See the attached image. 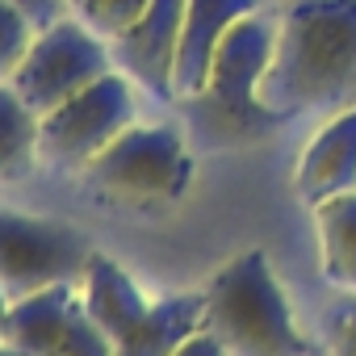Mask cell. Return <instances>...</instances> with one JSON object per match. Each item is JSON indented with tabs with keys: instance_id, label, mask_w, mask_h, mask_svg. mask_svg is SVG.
I'll return each instance as SVG.
<instances>
[{
	"instance_id": "cell-1",
	"label": "cell",
	"mask_w": 356,
	"mask_h": 356,
	"mask_svg": "<svg viewBox=\"0 0 356 356\" xmlns=\"http://www.w3.org/2000/svg\"><path fill=\"white\" fill-rule=\"evenodd\" d=\"M260 101L281 122L356 105V0H285Z\"/></svg>"
},
{
	"instance_id": "cell-2",
	"label": "cell",
	"mask_w": 356,
	"mask_h": 356,
	"mask_svg": "<svg viewBox=\"0 0 356 356\" xmlns=\"http://www.w3.org/2000/svg\"><path fill=\"white\" fill-rule=\"evenodd\" d=\"M202 327L214 331L231 356H310L264 252H243L214 273Z\"/></svg>"
},
{
	"instance_id": "cell-3",
	"label": "cell",
	"mask_w": 356,
	"mask_h": 356,
	"mask_svg": "<svg viewBox=\"0 0 356 356\" xmlns=\"http://www.w3.org/2000/svg\"><path fill=\"white\" fill-rule=\"evenodd\" d=\"M273 34L277 22H268L264 13H248L227 30V38L214 51L206 88L185 101L202 134L218 143H256L281 122L260 101V84L273 59Z\"/></svg>"
},
{
	"instance_id": "cell-4",
	"label": "cell",
	"mask_w": 356,
	"mask_h": 356,
	"mask_svg": "<svg viewBox=\"0 0 356 356\" xmlns=\"http://www.w3.org/2000/svg\"><path fill=\"white\" fill-rule=\"evenodd\" d=\"M84 185L126 206H168L193 181V155L185 134L168 122H134L84 172Z\"/></svg>"
},
{
	"instance_id": "cell-5",
	"label": "cell",
	"mask_w": 356,
	"mask_h": 356,
	"mask_svg": "<svg viewBox=\"0 0 356 356\" xmlns=\"http://www.w3.org/2000/svg\"><path fill=\"white\" fill-rule=\"evenodd\" d=\"M138 122V101H134V80L113 67L51 113L38 118V143H42V163L59 172H84L122 130Z\"/></svg>"
},
{
	"instance_id": "cell-6",
	"label": "cell",
	"mask_w": 356,
	"mask_h": 356,
	"mask_svg": "<svg viewBox=\"0 0 356 356\" xmlns=\"http://www.w3.org/2000/svg\"><path fill=\"white\" fill-rule=\"evenodd\" d=\"M92 252L97 248L76 222L0 206V285L9 298L51 285H80Z\"/></svg>"
},
{
	"instance_id": "cell-7",
	"label": "cell",
	"mask_w": 356,
	"mask_h": 356,
	"mask_svg": "<svg viewBox=\"0 0 356 356\" xmlns=\"http://www.w3.org/2000/svg\"><path fill=\"white\" fill-rule=\"evenodd\" d=\"M113 51L101 34H92L84 22L63 17L55 26H42L22 59V67L13 72L9 88L42 118L55 105H63L67 97H76L80 88H88L92 80H101L105 72H113Z\"/></svg>"
},
{
	"instance_id": "cell-8",
	"label": "cell",
	"mask_w": 356,
	"mask_h": 356,
	"mask_svg": "<svg viewBox=\"0 0 356 356\" xmlns=\"http://www.w3.org/2000/svg\"><path fill=\"white\" fill-rule=\"evenodd\" d=\"M185 5L189 0H147L138 22L109 42L113 63L147 88L155 101H176L172 92V72H176V47H181V26H185Z\"/></svg>"
},
{
	"instance_id": "cell-9",
	"label": "cell",
	"mask_w": 356,
	"mask_h": 356,
	"mask_svg": "<svg viewBox=\"0 0 356 356\" xmlns=\"http://www.w3.org/2000/svg\"><path fill=\"white\" fill-rule=\"evenodd\" d=\"M293 193L314 210L327 197L356 193V105L327 118L298 155Z\"/></svg>"
},
{
	"instance_id": "cell-10",
	"label": "cell",
	"mask_w": 356,
	"mask_h": 356,
	"mask_svg": "<svg viewBox=\"0 0 356 356\" xmlns=\"http://www.w3.org/2000/svg\"><path fill=\"white\" fill-rule=\"evenodd\" d=\"M248 13H260V0H189L185 5L181 47H176V72H172L176 101H189V97H197L206 88L218 42Z\"/></svg>"
},
{
	"instance_id": "cell-11",
	"label": "cell",
	"mask_w": 356,
	"mask_h": 356,
	"mask_svg": "<svg viewBox=\"0 0 356 356\" xmlns=\"http://www.w3.org/2000/svg\"><path fill=\"white\" fill-rule=\"evenodd\" d=\"M80 306L88 310V318L118 343H126L155 310V298H147L138 289V281L118 264L109 260L105 252H92L88 268H84V281H80Z\"/></svg>"
},
{
	"instance_id": "cell-12",
	"label": "cell",
	"mask_w": 356,
	"mask_h": 356,
	"mask_svg": "<svg viewBox=\"0 0 356 356\" xmlns=\"http://www.w3.org/2000/svg\"><path fill=\"white\" fill-rule=\"evenodd\" d=\"M80 310V285H51L26 298H13L9 306V323H5V339L51 356L59 348V339L67 335L72 318Z\"/></svg>"
},
{
	"instance_id": "cell-13",
	"label": "cell",
	"mask_w": 356,
	"mask_h": 356,
	"mask_svg": "<svg viewBox=\"0 0 356 356\" xmlns=\"http://www.w3.org/2000/svg\"><path fill=\"white\" fill-rule=\"evenodd\" d=\"M202 318H206V293L159 298L151 318L126 343H118V356H172L193 331H202Z\"/></svg>"
},
{
	"instance_id": "cell-14",
	"label": "cell",
	"mask_w": 356,
	"mask_h": 356,
	"mask_svg": "<svg viewBox=\"0 0 356 356\" xmlns=\"http://www.w3.org/2000/svg\"><path fill=\"white\" fill-rule=\"evenodd\" d=\"M323 277L339 293L356 298V193H339L314 206Z\"/></svg>"
},
{
	"instance_id": "cell-15",
	"label": "cell",
	"mask_w": 356,
	"mask_h": 356,
	"mask_svg": "<svg viewBox=\"0 0 356 356\" xmlns=\"http://www.w3.org/2000/svg\"><path fill=\"white\" fill-rule=\"evenodd\" d=\"M38 163H42L38 113L9 84H0V185L30 181Z\"/></svg>"
},
{
	"instance_id": "cell-16",
	"label": "cell",
	"mask_w": 356,
	"mask_h": 356,
	"mask_svg": "<svg viewBox=\"0 0 356 356\" xmlns=\"http://www.w3.org/2000/svg\"><path fill=\"white\" fill-rule=\"evenodd\" d=\"M67 9L92 34H101L105 42H113V38H122L138 22V13L147 9V0H67Z\"/></svg>"
},
{
	"instance_id": "cell-17",
	"label": "cell",
	"mask_w": 356,
	"mask_h": 356,
	"mask_svg": "<svg viewBox=\"0 0 356 356\" xmlns=\"http://www.w3.org/2000/svg\"><path fill=\"white\" fill-rule=\"evenodd\" d=\"M34 34H38V26L13 5V0H0V84L13 80V72L22 67Z\"/></svg>"
},
{
	"instance_id": "cell-18",
	"label": "cell",
	"mask_w": 356,
	"mask_h": 356,
	"mask_svg": "<svg viewBox=\"0 0 356 356\" xmlns=\"http://www.w3.org/2000/svg\"><path fill=\"white\" fill-rule=\"evenodd\" d=\"M51 356H118V348H113V339L88 318V310L80 306L76 318H72V327H67V335L59 339V348H55Z\"/></svg>"
},
{
	"instance_id": "cell-19",
	"label": "cell",
	"mask_w": 356,
	"mask_h": 356,
	"mask_svg": "<svg viewBox=\"0 0 356 356\" xmlns=\"http://www.w3.org/2000/svg\"><path fill=\"white\" fill-rule=\"evenodd\" d=\"M323 339H327V356H356V298H348L327 314Z\"/></svg>"
},
{
	"instance_id": "cell-20",
	"label": "cell",
	"mask_w": 356,
	"mask_h": 356,
	"mask_svg": "<svg viewBox=\"0 0 356 356\" xmlns=\"http://www.w3.org/2000/svg\"><path fill=\"white\" fill-rule=\"evenodd\" d=\"M13 5L42 30V26H55V22H63V17H72V9H67V0H13Z\"/></svg>"
},
{
	"instance_id": "cell-21",
	"label": "cell",
	"mask_w": 356,
	"mask_h": 356,
	"mask_svg": "<svg viewBox=\"0 0 356 356\" xmlns=\"http://www.w3.org/2000/svg\"><path fill=\"white\" fill-rule=\"evenodd\" d=\"M172 356H231V352L222 348V339H218L214 331H206V327H202V331H193L181 348H176Z\"/></svg>"
},
{
	"instance_id": "cell-22",
	"label": "cell",
	"mask_w": 356,
	"mask_h": 356,
	"mask_svg": "<svg viewBox=\"0 0 356 356\" xmlns=\"http://www.w3.org/2000/svg\"><path fill=\"white\" fill-rule=\"evenodd\" d=\"M0 356H38V352L22 348V343H13V339H0Z\"/></svg>"
},
{
	"instance_id": "cell-23",
	"label": "cell",
	"mask_w": 356,
	"mask_h": 356,
	"mask_svg": "<svg viewBox=\"0 0 356 356\" xmlns=\"http://www.w3.org/2000/svg\"><path fill=\"white\" fill-rule=\"evenodd\" d=\"M9 306H13V298L5 293V285H0V339H5V323H9Z\"/></svg>"
}]
</instances>
